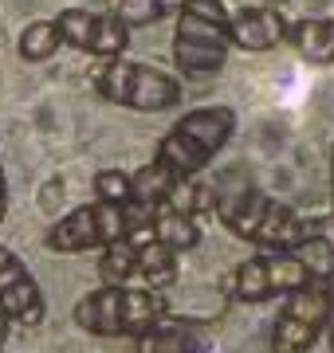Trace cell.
<instances>
[{"label":"cell","mask_w":334,"mask_h":353,"mask_svg":"<svg viewBox=\"0 0 334 353\" xmlns=\"http://www.w3.org/2000/svg\"><path fill=\"white\" fill-rule=\"evenodd\" d=\"M217 216L232 236L256 243L264 252H299L322 232V216H303L287 204L268 201L248 181H240L236 169L228 181L217 185Z\"/></svg>","instance_id":"cell-1"},{"label":"cell","mask_w":334,"mask_h":353,"mask_svg":"<svg viewBox=\"0 0 334 353\" xmlns=\"http://www.w3.org/2000/svg\"><path fill=\"white\" fill-rule=\"evenodd\" d=\"M232 12L224 0H181L173 28V67L185 79L217 75L232 48Z\"/></svg>","instance_id":"cell-2"},{"label":"cell","mask_w":334,"mask_h":353,"mask_svg":"<svg viewBox=\"0 0 334 353\" xmlns=\"http://www.w3.org/2000/svg\"><path fill=\"white\" fill-rule=\"evenodd\" d=\"M232 130H236L232 106H201V110H189L161 138L154 161L166 165V173L177 185H185L197 173H205V165L224 150V141L232 138Z\"/></svg>","instance_id":"cell-3"},{"label":"cell","mask_w":334,"mask_h":353,"mask_svg":"<svg viewBox=\"0 0 334 353\" xmlns=\"http://www.w3.org/2000/svg\"><path fill=\"white\" fill-rule=\"evenodd\" d=\"M169 314V303L154 290L134 287H99L87 290L75 303V326L95 334V338H138L150 326H157Z\"/></svg>","instance_id":"cell-4"},{"label":"cell","mask_w":334,"mask_h":353,"mask_svg":"<svg viewBox=\"0 0 334 353\" xmlns=\"http://www.w3.org/2000/svg\"><path fill=\"white\" fill-rule=\"evenodd\" d=\"M150 224V208L138 201L130 204H115V201H99L83 204L75 212H67L59 224L43 236V248L55 255H75V252H90V248H106L115 240H126L134 228Z\"/></svg>","instance_id":"cell-5"},{"label":"cell","mask_w":334,"mask_h":353,"mask_svg":"<svg viewBox=\"0 0 334 353\" xmlns=\"http://www.w3.org/2000/svg\"><path fill=\"white\" fill-rule=\"evenodd\" d=\"M95 90L106 102H118L126 110L138 114H161L181 106V79L166 75L150 63H134V59H103V63L90 71Z\"/></svg>","instance_id":"cell-6"},{"label":"cell","mask_w":334,"mask_h":353,"mask_svg":"<svg viewBox=\"0 0 334 353\" xmlns=\"http://www.w3.org/2000/svg\"><path fill=\"white\" fill-rule=\"evenodd\" d=\"M315 271L295 252H259L232 271V294L240 303H268L275 294H291L315 283Z\"/></svg>","instance_id":"cell-7"},{"label":"cell","mask_w":334,"mask_h":353,"mask_svg":"<svg viewBox=\"0 0 334 353\" xmlns=\"http://www.w3.org/2000/svg\"><path fill=\"white\" fill-rule=\"evenodd\" d=\"M331 314V279H315L311 287L291 290L271 326V353H307L326 330Z\"/></svg>","instance_id":"cell-8"},{"label":"cell","mask_w":334,"mask_h":353,"mask_svg":"<svg viewBox=\"0 0 334 353\" xmlns=\"http://www.w3.org/2000/svg\"><path fill=\"white\" fill-rule=\"evenodd\" d=\"M67 48L99 55V59H118L130 48V24L118 12H87V8H63L55 16Z\"/></svg>","instance_id":"cell-9"},{"label":"cell","mask_w":334,"mask_h":353,"mask_svg":"<svg viewBox=\"0 0 334 353\" xmlns=\"http://www.w3.org/2000/svg\"><path fill=\"white\" fill-rule=\"evenodd\" d=\"M0 310L16 326H39L43 322V290L36 275L24 267V259L0 243Z\"/></svg>","instance_id":"cell-10"},{"label":"cell","mask_w":334,"mask_h":353,"mask_svg":"<svg viewBox=\"0 0 334 353\" xmlns=\"http://www.w3.org/2000/svg\"><path fill=\"white\" fill-rule=\"evenodd\" d=\"M228 32H232V48L259 55V51L279 48L283 39H287V32H291V24H287L275 8H268V4H252V8L232 12Z\"/></svg>","instance_id":"cell-11"},{"label":"cell","mask_w":334,"mask_h":353,"mask_svg":"<svg viewBox=\"0 0 334 353\" xmlns=\"http://www.w3.org/2000/svg\"><path fill=\"white\" fill-rule=\"evenodd\" d=\"M213 345V330L205 322H157L134 338V353H205Z\"/></svg>","instance_id":"cell-12"},{"label":"cell","mask_w":334,"mask_h":353,"mask_svg":"<svg viewBox=\"0 0 334 353\" xmlns=\"http://www.w3.org/2000/svg\"><path fill=\"white\" fill-rule=\"evenodd\" d=\"M150 224H154L157 240H166L177 252H193L201 243V228H197L193 212L185 204H177V196H166V201L150 204Z\"/></svg>","instance_id":"cell-13"},{"label":"cell","mask_w":334,"mask_h":353,"mask_svg":"<svg viewBox=\"0 0 334 353\" xmlns=\"http://www.w3.org/2000/svg\"><path fill=\"white\" fill-rule=\"evenodd\" d=\"M138 240V275L150 287H169L177 279V248H169L166 240L154 236V224H141L130 232Z\"/></svg>","instance_id":"cell-14"},{"label":"cell","mask_w":334,"mask_h":353,"mask_svg":"<svg viewBox=\"0 0 334 353\" xmlns=\"http://www.w3.org/2000/svg\"><path fill=\"white\" fill-rule=\"evenodd\" d=\"M287 43L307 63H334V20L331 16H303V20L291 24Z\"/></svg>","instance_id":"cell-15"},{"label":"cell","mask_w":334,"mask_h":353,"mask_svg":"<svg viewBox=\"0 0 334 353\" xmlns=\"http://www.w3.org/2000/svg\"><path fill=\"white\" fill-rule=\"evenodd\" d=\"M63 43L67 39H63V32H59L55 20H36V24H28L24 32H20L16 51H20V59H28V63H43V59H52Z\"/></svg>","instance_id":"cell-16"},{"label":"cell","mask_w":334,"mask_h":353,"mask_svg":"<svg viewBox=\"0 0 334 353\" xmlns=\"http://www.w3.org/2000/svg\"><path fill=\"white\" fill-rule=\"evenodd\" d=\"M99 275H103L106 287H122L130 275H138V240L126 236V240L106 243L103 259H99Z\"/></svg>","instance_id":"cell-17"},{"label":"cell","mask_w":334,"mask_h":353,"mask_svg":"<svg viewBox=\"0 0 334 353\" xmlns=\"http://www.w3.org/2000/svg\"><path fill=\"white\" fill-rule=\"evenodd\" d=\"M177 189H181V185L166 173V165H157V161L141 165L138 173H134V201L146 204V208L157 204V201H166V196H173Z\"/></svg>","instance_id":"cell-18"},{"label":"cell","mask_w":334,"mask_h":353,"mask_svg":"<svg viewBox=\"0 0 334 353\" xmlns=\"http://www.w3.org/2000/svg\"><path fill=\"white\" fill-rule=\"evenodd\" d=\"M95 196L99 201H115V204H130L134 201V176L122 169H99L95 173Z\"/></svg>","instance_id":"cell-19"},{"label":"cell","mask_w":334,"mask_h":353,"mask_svg":"<svg viewBox=\"0 0 334 353\" xmlns=\"http://www.w3.org/2000/svg\"><path fill=\"white\" fill-rule=\"evenodd\" d=\"M169 4L166 0H118V16L130 24V32L134 28H150L157 24V20H166Z\"/></svg>","instance_id":"cell-20"},{"label":"cell","mask_w":334,"mask_h":353,"mask_svg":"<svg viewBox=\"0 0 334 353\" xmlns=\"http://www.w3.org/2000/svg\"><path fill=\"white\" fill-rule=\"evenodd\" d=\"M8 216V181H4V169H0V224Z\"/></svg>","instance_id":"cell-21"},{"label":"cell","mask_w":334,"mask_h":353,"mask_svg":"<svg viewBox=\"0 0 334 353\" xmlns=\"http://www.w3.org/2000/svg\"><path fill=\"white\" fill-rule=\"evenodd\" d=\"M326 338H331V353H334V283H331V314H326Z\"/></svg>","instance_id":"cell-22"},{"label":"cell","mask_w":334,"mask_h":353,"mask_svg":"<svg viewBox=\"0 0 334 353\" xmlns=\"http://www.w3.org/2000/svg\"><path fill=\"white\" fill-rule=\"evenodd\" d=\"M8 326H12V322H8L4 310H0V353H4V341H8Z\"/></svg>","instance_id":"cell-23"},{"label":"cell","mask_w":334,"mask_h":353,"mask_svg":"<svg viewBox=\"0 0 334 353\" xmlns=\"http://www.w3.org/2000/svg\"><path fill=\"white\" fill-rule=\"evenodd\" d=\"M331 201H334V145H331Z\"/></svg>","instance_id":"cell-24"},{"label":"cell","mask_w":334,"mask_h":353,"mask_svg":"<svg viewBox=\"0 0 334 353\" xmlns=\"http://www.w3.org/2000/svg\"><path fill=\"white\" fill-rule=\"evenodd\" d=\"M271 4H283V0H271Z\"/></svg>","instance_id":"cell-25"}]
</instances>
